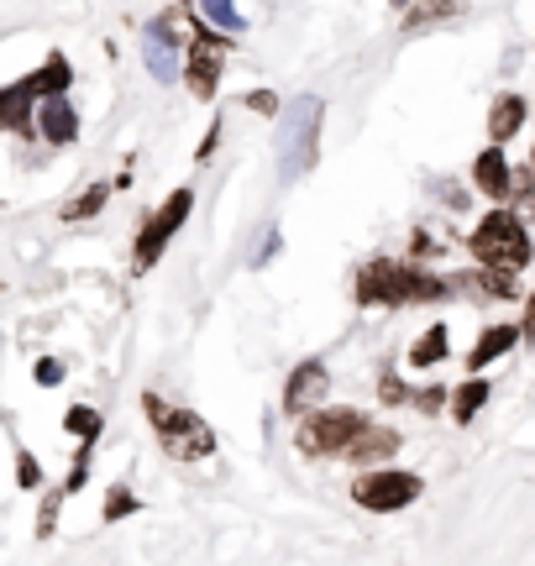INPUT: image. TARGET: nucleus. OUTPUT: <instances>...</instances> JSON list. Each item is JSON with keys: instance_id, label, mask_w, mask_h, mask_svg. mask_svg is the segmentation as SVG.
I'll use <instances>...</instances> for the list:
<instances>
[{"instance_id": "f257e3e1", "label": "nucleus", "mask_w": 535, "mask_h": 566, "mask_svg": "<svg viewBox=\"0 0 535 566\" xmlns=\"http://www.w3.org/2000/svg\"><path fill=\"white\" fill-rule=\"evenodd\" d=\"M447 294H452V283H441L426 268L389 263V258H378L357 273V304H436Z\"/></svg>"}, {"instance_id": "f03ea898", "label": "nucleus", "mask_w": 535, "mask_h": 566, "mask_svg": "<svg viewBox=\"0 0 535 566\" xmlns=\"http://www.w3.org/2000/svg\"><path fill=\"white\" fill-rule=\"evenodd\" d=\"M468 247H473V258L483 263V273H504V279H515L535 252L531 231H525V221H520L515 210H489V216L473 226Z\"/></svg>"}, {"instance_id": "7ed1b4c3", "label": "nucleus", "mask_w": 535, "mask_h": 566, "mask_svg": "<svg viewBox=\"0 0 535 566\" xmlns=\"http://www.w3.org/2000/svg\"><path fill=\"white\" fill-rule=\"evenodd\" d=\"M143 409L153 430H158V441H164L168 457H179V462H206L210 451H216V430H210L200 415H189V409H174L168 399L158 394H143Z\"/></svg>"}, {"instance_id": "20e7f679", "label": "nucleus", "mask_w": 535, "mask_h": 566, "mask_svg": "<svg viewBox=\"0 0 535 566\" xmlns=\"http://www.w3.org/2000/svg\"><path fill=\"white\" fill-rule=\"evenodd\" d=\"M321 116H326V101L321 95H300V101L289 105L284 126H279V174L284 184L305 179L310 168H315V137H321Z\"/></svg>"}, {"instance_id": "39448f33", "label": "nucleus", "mask_w": 535, "mask_h": 566, "mask_svg": "<svg viewBox=\"0 0 535 566\" xmlns=\"http://www.w3.org/2000/svg\"><path fill=\"white\" fill-rule=\"evenodd\" d=\"M368 415L363 409H347V405H336V409H315V415H305L300 420V430H294V446L305 451V457H347L352 441L368 430Z\"/></svg>"}, {"instance_id": "423d86ee", "label": "nucleus", "mask_w": 535, "mask_h": 566, "mask_svg": "<svg viewBox=\"0 0 535 566\" xmlns=\"http://www.w3.org/2000/svg\"><path fill=\"white\" fill-rule=\"evenodd\" d=\"M420 478L415 472H399V467H378V472H363L352 483V499L368 509V514H394V509H410L420 499Z\"/></svg>"}, {"instance_id": "0eeeda50", "label": "nucleus", "mask_w": 535, "mask_h": 566, "mask_svg": "<svg viewBox=\"0 0 535 566\" xmlns=\"http://www.w3.org/2000/svg\"><path fill=\"white\" fill-rule=\"evenodd\" d=\"M189 205H195V189H174L168 205H158V210L147 216V226L137 231V273H147V268L164 258V247L174 242V231L189 221Z\"/></svg>"}, {"instance_id": "6e6552de", "label": "nucleus", "mask_w": 535, "mask_h": 566, "mask_svg": "<svg viewBox=\"0 0 535 566\" xmlns=\"http://www.w3.org/2000/svg\"><path fill=\"white\" fill-rule=\"evenodd\" d=\"M221 53H227V38H200L189 42V90H195V101H216V90H221Z\"/></svg>"}, {"instance_id": "1a4fd4ad", "label": "nucleus", "mask_w": 535, "mask_h": 566, "mask_svg": "<svg viewBox=\"0 0 535 566\" xmlns=\"http://www.w3.org/2000/svg\"><path fill=\"white\" fill-rule=\"evenodd\" d=\"M331 394L326 363H300L284 384V415H315V405Z\"/></svg>"}, {"instance_id": "9d476101", "label": "nucleus", "mask_w": 535, "mask_h": 566, "mask_svg": "<svg viewBox=\"0 0 535 566\" xmlns=\"http://www.w3.org/2000/svg\"><path fill=\"white\" fill-rule=\"evenodd\" d=\"M38 84H32V74L27 80H17L11 90H0V132H27V137H38L32 132V122H38Z\"/></svg>"}, {"instance_id": "9b49d317", "label": "nucleus", "mask_w": 535, "mask_h": 566, "mask_svg": "<svg viewBox=\"0 0 535 566\" xmlns=\"http://www.w3.org/2000/svg\"><path fill=\"white\" fill-rule=\"evenodd\" d=\"M32 132H38L42 142H53V147H69V142L80 137V111H74L69 101H42Z\"/></svg>"}, {"instance_id": "f8f14e48", "label": "nucleus", "mask_w": 535, "mask_h": 566, "mask_svg": "<svg viewBox=\"0 0 535 566\" xmlns=\"http://www.w3.org/2000/svg\"><path fill=\"white\" fill-rule=\"evenodd\" d=\"M143 53H147V69H153V80H174L179 74V38H174V27H168V17L153 27L143 38Z\"/></svg>"}, {"instance_id": "ddd939ff", "label": "nucleus", "mask_w": 535, "mask_h": 566, "mask_svg": "<svg viewBox=\"0 0 535 566\" xmlns=\"http://www.w3.org/2000/svg\"><path fill=\"white\" fill-rule=\"evenodd\" d=\"M473 184L489 195V200H504L510 189H515V174H510V158H504V147H483L473 163Z\"/></svg>"}, {"instance_id": "4468645a", "label": "nucleus", "mask_w": 535, "mask_h": 566, "mask_svg": "<svg viewBox=\"0 0 535 566\" xmlns=\"http://www.w3.org/2000/svg\"><path fill=\"white\" fill-rule=\"evenodd\" d=\"M515 342H520V325H489V331L478 336V346L468 352V367H473V373H483V367L499 363L504 352H515Z\"/></svg>"}, {"instance_id": "2eb2a0df", "label": "nucleus", "mask_w": 535, "mask_h": 566, "mask_svg": "<svg viewBox=\"0 0 535 566\" xmlns=\"http://www.w3.org/2000/svg\"><path fill=\"white\" fill-rule=\"evenodd\" d=\"M399 451V430H389V424H368L357 441H352V451L342 457V462H378V457H394Z\"/></svg>"}, {"instance_id": "dca6fc26", "label": "nucleus", "mask_w": 535, "mask_h": 566, "mask_svg": "<svg viewBox=\"0 0 535 566\" xmlns=\"http://www.w3.org/2000/svg\"><path fill=\"white\" fill-rule=\"evenodd\" d=\"M520 126H525V101H520V95H499L494 111H489V137H494V147L515 137Z\"/></svg>"}, {"instance_id": "f3484780", "label": "nucleus", "mask_w": 535, "mask_h": 566, "mask_svg": "<svg viewBox=\"0 0 535 566\" xmlns=\"http://www.w3.org/2000/svg\"><path fill=\"white\" fill-rule=\"evenodd\" d=\"M32 84H38L42 101H63V90L74 84V69H69V59H63V53H53V59H48L38 74H32Z\"/></svg>"}, {"instance_id": "a211bd4d", "label": "nucleus", "mask_w": 535, "mask_h": 566, "mask_svg": "<svg viewBox=\"0 0 535 566\" xmlns=\"http://www.w3.org/2000/svg\"><path fill=\"white\" fill-rule=\"evenodd\" d=\"M483 405H489V378H468V384H462V388L452 394V420H457V424H468Z\"/></svg>"}, {"instance_id": "6ab92c4d", "label": "nucleus", "mask_w": 535, "mask_h": 566, "mask_svg": "<svg viewBox=\"0 0 535 566\" xmlns=\"http://www.w3.org/2000/svg\"><path fill=\"white\" fill-rule=\"evenodd\" d=\"M447 346H452L447 342V325H431V331L410 346V367H436L441 357H447Z\"/></svg>"}, {"instance_id": "aec40b11", "label": "nucleus", "mask_w": 535, "mask_h": 566, "mask_svg": "<svg viewBox=\"0 0 535 566\" xmlns=\"http://www.w3.org/2000/svg\"><path fill=\"white\" fill-rule=\"evenodd\" d=\"M63 430H69V436H80V441L90 446V441H95V436H101V430H105V420H101V409L74 405V409H69V415H63Z\"/></svg>"}, {"instance_id": "412c9836", "label": "nucleus", "mask_w": 535, "mask_h": 566, "mask_svg": "<svg viewBox=\"0 0 535 566\" xmlns=\"http://www.w3.org/2000/svg\"><path fill=\"white\" fill-rule=\"evenodd\" d=\"M111 200V184H90L80 200L63 205V221H90V216H101V205Z\"/></svg>"}, {"instance_id": "4be33fe9", "label": "nucleus", "mask_w": 535, "mask_h": 566, "mask_svg": "<svg viewBox=\"0 0 535 566\" xmlns=\"http://www.w3.org/2000/svg\"><path fill=\"white\" fill-rule=\"evenodd\" d=\"M63 488H53V493H42V509H38V541H53L59 535V509H63Z\"/></svg>"}, {"instance_id": "5701e85b", "label": "nucleus", "mask_w": 535, "mask_h": 566, "mask_svg": "<svg viewBox=\"0 0 535 566\" xmlns=\"http://www.w3.org/2000/svg\"><path fill=\"white\" fill-rule=\"evenodd\" d=\"M122 514H137V493H132V488H111V493H105V509H101V520L105 525H116V520H122Z\"/></svg>"}, {"instance_id": "b1692460", "label": "nucleus", "mask_w": 535, "mask_h": 566, "mask_svg": "<svg viewBox=\"0 0 535 566\" xmlns=\"http://www.w3.org/2000/svg\"><path fill=\"white\" fill-rule=\"evenodd\" d=\"M206 21L227 27V32H242V27H248V17H242L237 6H227V0H210V6H206Z\"/></svg>"}, {"instance_id": "393cba45", "label": "nucleus", "mask_w": 535, "mask_h": 566, "mask_svg": "<svg viewBox=\"0 0 535 566\" xmlns=\"http://www.w3.org/2000/svg\"><path fill=\"white\" fill-rule=\"evenodd\" d=\"M17 483L21 488H38L42 483V467H38V457H32V451H17Z\"/></svg>"}, {"instance_id": "a878e982", "label": "nucleus", "mask_w": 535, "mask_h": 566, "mask_svg": "<svg viewBox=\"0 0 535 566\" xmlns=\"http://www.w3.org/2000/svg\"><path fill=\"white\" fill-rule=\"evenodd\" d=\"M84 478H90V446H84L80 457H74V467H69V478H63V493H80Z\"/></svg>"}, {"instance_id": "bb28decb", "label": "nucleus", "mask_w": 535, "mask_h": 566, "mask_svg": "<svg viewBox=\"0 0 535 566\" xmlns=\"http://www.w3.org/2000/svg\"><path fill=\"white\" fill-rule=\"evenodd\" d=\"M32 378H38L42 388H59V384H63V363H53V357H42V363L32 367Z\"/></svg>"}, {"instance_id": "cd10ccee", "label": "nucleus", "mask_w": 535, "mask_h": 566, "mask_svg": "<svg viewBox=\"0 0 535 566\" xmlns=\"http://www.w3.org/2000/svg\"><path fill=\"white\" fill-rule=\"evenodd\" d=\"M248 105L258 111V116H279V95H273V90H252Z\"/></svg>"}, {"instance_id": "c85d7f7f", "label": "nucleus", "mask_w": 535, "mask_h": 566, "mask_svg": "<svg viewBox=\"0 0 535 566\" xmlns=\"http://www.w3.org/2000/svg\"><path fill=\"white\" fill-rule=\"evenodd\" d=\"M441 399H447L441 388H426V394H415V405L426 409V415H431V409H441Z\"/></svg>"}, {"instance_id": "c756f323", "label": "nucleus", "mask_w": 535, "mask_h": 566, "mask_svg": "<svg viewBox=\"0 0 535 566\" xmlns=\"http://www.w3.org/2000/svg\"><path fill=\"white\" fill-rule=\"evenodd\" d=\"M384 399H389V405H399V399H405V384H399L394 373H384Z\"/></svg>"}, {"instance_id": "7c9ffc66", "label": "nucleus", "mask_w": 535, "mask_h": 566, "mask_svg": "<svg viewBox=\"0 0 535 566\" xmlns=\"http://www.w3.org/2000/svg\"><path fill=\"white\" fill-rule=\"evenodd\" d=\"M525 331L535 336V294H531V304H525Z\"/></svg>"}, {"instance_id": "2f4dec72", "label": "nucleus", "mask_w": 535, "mask_h": 566, "mask_svg": "<svg viewBox=\"0 0 535 566\" xmlns=\"http://www.w3.org/2000/svg\"><path fill=\"white\" fill-rule=\"evenodd\" d=\"M531 163H535V153H531Z\"/></svg>"}]
</instances>
